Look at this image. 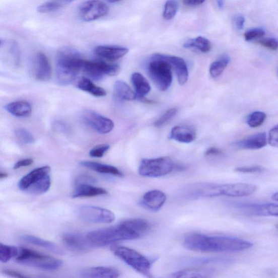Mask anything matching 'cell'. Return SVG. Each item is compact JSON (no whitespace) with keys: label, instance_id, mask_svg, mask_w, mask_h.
Here are the masks:
<instances>
[{"label":"cell","instance_id":"obj_1","mask_svg":"<svg viewBox=\"0 0 278 278\" xmlns=\"http://www.w3.org/2000/svg\"><path fill=\"white\" fill-rule=\"evenodd\" d=\"M184 246L190 251L207 253H232L245 251L253 243L238 238L225 236H208L201 234L187 235Z\"/></svg>","mask_w":278,"mask_h":278},{"label":"cell","instance_id":"obj_2","mask_svg":"<svg viewBox=\"0 0 278 278\" xmlns=\"http://www.w3.org/2000/svg\"><path fill=\"white\" fill-rule=\"evenodd\" d=\"M87 237L95 247H102L117 242L134 240L139 236L121 224L89 233Z\"/></svg>","mask_w":278,"mask_h":278},{"label":"cell","instance_id":"obj_3","mask_svg":"<svg viewBox=\"0 0 278 278\" xmlns=\"http://www.w3.org/2000/svg\"><path fill=\"white\" fill-rule=\"evenodd\" d=\"M85 60L74 54L59 52L56 64L57 79L59 84H71L82 72Z\"/></svg>","mask_w":278,"mask_h":278},{"label":"cell","instance_id":"obj_4","mask_svg":"<svg viewBox=\"0 0 278 278\" xmlns=\"http://www.w3.org/2000/svg\"><path fill=\"white\" fill-rule=\"evenodd\" d=\"M172 68L163 54L156 53L152 55L148 66V73L152 82L161 91H166L171 86Z\"/></svg>","mask_w":278,"mask_h":278},{"label":"cell","instance_id":"obj_5","mask_svg":"<svg viewBox=\"0 0 278 278\" xmlns=\"http://www.w3.org/2000/svg\"><path fill=\"white\" fill-rule=\"evenodd\" d=\"M16 261L22 265L46 270H54L60 268V260L25 247H20Z\"/></svg>","mask_w":278,"mask_h":278},{"label":"cell","instance_id":"obj_6","mask_svg":"<svg viewBox=\"0 0 278 278\" xmlns=\"http://www.w3.org/2000/svg\"><path fill=\"white\" fill-rule=\"evenodd\" d=\"M184 169V167L176 165L170 158L164 157L143 159L138 172L144 177L156 178L169 175L175 170H183Z\"/></svg>","mask_w":278,"mask_h":278},{"label":"cell","instance_id":"obj_7","mask_svg":"<svg viewBox=\"0 0 278 278\" xmlns=\"http://www.w3.org/2000/svg\"><path fill=\"white\" fill-rule=\"evenodd\" d=\"M111 251L136 272L145 276L151 277V262L134 249L117 245H112Z\"/></svg>","mask_w":278,"mask_h":278},{"label":"cell","instance_id":"obj_8","mask_svg":"<svg viewBox=\"0 0 278 278\" xmlns=\"http://www.w3.org/2000/svg\"><path fill=\"white\" fill-rule=\"evenodd\" d=\"M79 217L93 224H110L115 219L114 214L106 208L92 205H83L78 208Z\"/></svg>","mask_w":278,"mask_h":278},{"label":"cell","instance_id":"obj_9","mask_svg":"<svg viewBox=\"0 0 278 278\" xmlns=\"http://www.w3.org/2000/svg\"><path fill=\"white\" fill-rule=\"evenodd\" d=\"M120 67L117 64H111L104 61L85 60L82 72L95 81L102 80L105 76H115L119 73Z\"/></svg>","mask_w":278,"mask_h":278},{"label":"cell","instance_id":"obj_10","mask_svg":"<svg viewBox=\"0 0 278 278\" xmlns=\"http://www.w3.org/2000/svg\"><path fill=\"white\" fill-rule=\"evenodd\" d=\"M109 12V7L99 0H90L83 3L79 9L80 16L85 22H92L105 17Z\"/></svg>","mask_w":278,"mask_h":278},{"label":"cell","instance_id":"obj_11","mask_svg":"<svg viewBox=\"0 0 278 278\" xmlns=\"http://www.w3.org/2000/svg\"><path fill=\"white\" fill-rule=\"evenodd\" d=\"M84 121L90 127H91L101 134H107L114 127V123L106 117H104L93 110H86L82 115Z\"/></svg>","mask_w":278,"mask_h":278},{"label":"cell","instance_id":"obj_12","mask_svg":"<svg viewBox=\"0 0 278 278\" xmlns=\"http://www.w3.org/2000/svg\"><path fill=\"white\" fill-rule=\"evenodd\" d=\"M221 196L232 197H246L251 195L257 191V187L247 183H234L220 185Z\"/></svg>","mask_w":278,"mask_h":278},{"label":"cell","instance_id":"obj_13","mask_svg":"<svg viewBox=\"0 0 278 278\" xmlns=\"http://www.w3.org/2000/svg\"><path fill=\"white\" fill-rule=\"evenodd\" d=\"M62 241L72 251L85 252L95 247L86 236L80 234L68 233L62 236Z\"/></svg>","mask_w":278,"mask_h":278},{"label":"cell","instance_id":"obj_14","mask_svg":"<svg viewBox=\"0 0 278 278\" xmlns=\"http://www.w3.org/2000/svg\"><path fill=\"white\" fill-rule=\"evenodd\" d=\"M220 185L210 183L194 184L187 187V197L206 198L220 196Z\"/></svg>","mask_w":278,"mask_h":278},{"label":"cell","instance_id":"obj_15","mask_svg":"<svg viewBox=\"0 0 278 278\" xmlns=\"http://www.w3.org/2000/svg\"><path fill=\"white\" fill-rule=\"evenodd\" d=\"M240 210L248 214L260 217H275L278 215L277 204H243L238 206Z\"/></svg>","mask_w":278,"mask_h":278},{"label":"cell","instance_id":"obj_16","mask_svg":"<svg viewBox=\"0 0 278 278\" xmlns=\"http://www.w3.org/2000/svg\"><path fill=\"white\" fill-rule=\"evenodd\" d=\"M166 194L162 191L154 190L146 193L141 201L143 206L152 211H158L165 204Z\"/></svg>","mask_w":278,"mask_h":278},{"label":"cell","instance_id":"obj_17","mask_svg":"<svg viewBox=\"0 0 278 278\" xmlns=\"http://www.w3.org/2000/svg\"><path fill=\"white\" fill-rule=\"evenodd\" d=\"M163 57L175 71L179 84L181 86L184 85L189 79L188 68L184 59L179 57L166 54H163Z\"/></svg>","mask_w":278,"mask_h":278},{"label":"cell","instance_id":"obj_18","mask_svg":"<svg viewBox=\"0 0 278 278\" xmlns=\"http://www.w3.org/2000/svg\"><path fill=\"white\" fill-rule=\"evenodd\" d=\"M79 275L86 278H116L120 275L119 271L110 267H93L82 269Z\"/></svg>","mask_w":278,"mask_h":278},{"label":"cell","instance_id":"obj_19","mask_svg":"<svg viewBox=\"0 0 278 278\" xmlns=\"http://www.w3.org/2000/svg\"><path fill=\"white\" fill-rule=\"evenodd\" d=\"M170 138L179 143L190 144L195 140L196 133L192 127L180 125L172 129Z\"/></svg>","mask_w":278,"mask_h":278},{"label":"cell","instance_id":"obj_20","mask_svg":"<svg viewBox=\"0 0 278 278\" xmlns=\"http://www.w3.org/2000/svg\"><path fill=\"white\" fill-rule=\"evenodd\" d=\"M50 167L48 166L33 170L21 179L18 183L19 188L22 191H25L31 185L37 182L48 174H50Z\"/></svg>","mask_w":278,"mask_h":278},{"label":"cell","instance_id":"obj_21","mask_svg":"<svg viewBox=\"0 0 278 278\" xmlns=\"http://www.w3.org/2000/svg\"><path fill=\"white\" fill-rule=\"evenodd\" d=\"M128 52V48L115 46H99L95 49L96 55L109 60H115L121 58Z\"/></svg>","mask_w":278,"mask_h":278},{"label":"cell","instance_id":"obj_22","mask_svg":"<svg viewBox=\"0 0 278 278\" xmlns=\"http://www.w3.org/2000/svg\"><path fill=\"white\" fill-rule=\"evenodd\" d=\"M265 133H259L235 143V147L243 150H259L267 145Z\"/></svg>","mask_w":278,"mask_h":278},{"label":"cell","instance_id":"obj_23","mask_svg":"<svg viewBox=\"0 0 278 278\" xmlns=\"http://www.w3.org/2000/svg\"><path fill=\"white\" fill-rule=\"evenodd\" d=\"M107 194V191L90 185V184H78L73 193V198L95 197Z\"/></svg>","mask_w":278,"mask_h":278},{"label":"cell","instance_id":"obj_24","mask_svg":"<svg viewBox=\"0 0 278 278\" xmlns=\"http://www.w3.org/2000/svg\"><path fill=\"white\" fill-rule=\"evenodd\" d=\"M131 82L135 88L136 99H144L151 91L149 82L141 74L135 73L132 75Z\"/></svg>","mask_w":278,"mask_h":278},{"label":"cell","instance_id":"obj_25","mask_svg":"<svg viewBox=\"0 0 278 278\" xmlns=\"http://www.w3.org/2000/svg\"><path fill=\"white\" fill-rule=\"evenodd\" d=\"M37 71L36 77L38 80L47 81L50 80L52 75V69L49 61L46 55L40 52L37 54Z\"/></svg>","mask_w":278,"mask_h":278},{"label":"cell","instance_id":"obj_26","mask_svg":"<svg viewBox=\"0 0 278 278\" xmlns=\"http://www.w3.org/2000/svg\"><path fill=\"white\" fill-rule=\"evenodd\" d=\"M21 238L27 243L44 248L55 254L58 255H63L64 254V251L57 245L54 244V243L40 239L36 237V236L25 235L22 236Z\"/></svg>","mask_w":278,"mask_h":278},{"label":"cell","instance_id":"obj_27","mask_svg":"<svg viewBox=\"0 0 278 278\" xmlns=\"http://www.w3.org/2000/svg\"><path fill=\"white\" fill-rule=\"evenodd\" d=\"M5 109L14 116L20 117H28L32 113V107L29 102L17 101L8 104Z\"/></svg>","mask_w":278,"mask_h":278},{"label":"cell","instance_id":"obj_28","mask_svg":"<svg viewBox=\"0 0 278 278\" xmlns=\"http://www.w3.org/2000/svg\"><path fill=\"white\" fill-rule=\"evenodd\" d=\"M139 236L147 233L151 229V224L147 220L133 219L122 222L120 224Z\"/></svg>","mask_w":278,"mask_h":278},{"label":"cell","instance_id":"obj_29","mask_svg":"<svg viewBox=\"0 0 278 278\" xmlns=\"http://www.w3.org/2000/svg\"><path fill=\"white\" fill-rule=\"evenodd\" d=\"M80 164L86 168L97 172L108 174V175L117 177L123 176V173L119 169L112 165L89 161L82 162Z\"/></svg>","mask_w":278,"mask_h":278},{"label":"cell","instance_id":"obj_30","mask_svg":"<svg viewBox=\"0 0 278 278\" xmlns=\"http://www.w3.org/2000/svg\"><path fill=\"white\" fill-rule=\"evenodd\" d=\"M183 46L187 49L196 50L202 53L210 52L212 48L211 41L201 36L187 40Z\"/></svg>","mask_w":278,"mask_h":278},{"label":"cell","instance_id":"obj_31","mask_svg":"<svg viewBox=\"0 0 278 278\" xmlns=\"http://www.w3.org/2000/svg\"><path fill=\"white\" fill-rule=\"evenodd\" d=\"M78 87L90 94L96 97H103L107 94L105 90L98 86H96L93 82L86 77H82L78 83Z\"/></svg>","mask_w":278,"mask_h":278},{"label":"cell","instance_id":"obj_32","mask_svg":"<svg viewBox=\"0 0 278 278\" xmlns=\"http://www.w3.org/2000/svg\"><path fill=\"white\" fill-rule=\"evenodd\" d=\"M51 184V179L50 174L40 179L36 183L31 185L27 189L25 192L34 195H39L43 194L49 190Z\"/></svg>","mask_w":278,"mask_h":278},{"label":"cell","instance_id":"obj_33","mask_svg":"<svg viewBox=\"0 0 278 278\" xmlns=\"http://www.w3.org/2000/svg\"><path fill=\"white\" fill-rule=\"evenodd\" d=\"M230 57L224 54L222 55L217 60L212 62L210 68V73L213 78L216 79L223 73L228 65L230 62Z\"/></svg>","mask_w":278,"mask_h":278},{"label":"cell","instance_id":"obj_34","mask_svg":"<svg viewBox=\"0 0 278 278\" xmlns=\"http://www.w3.org/2000/svg\"><path fill=\"white\" fill-rule=\"evenodd\" d=\"M114 90L116 95L121 99L132 101L136 99L135 93L126 83L122 81H118L115 82Z\"/></svg>","mask_w":278,"mask_h":278},{"label":"cell","instance_id":"obj_35","mask_svg":"<svg viewBox=\"0 0 278 278\" xmlns=\"http://www.w3.org/2000/svg\"><path fill=\"white\" fill-rule=\"evenodd\" d=\"M211 270L203 269H190L178 271L172 274L175 277H205L212 274Z\"/></svg>","mask_w":278,"mask_h":278},{"label":"cell","instance_id":"obj_36","mask_svg":"<svg viewBox=\"0 0 278 278\" xmlns=\"http://www.w3.org/2000/svg\"><path fill=\"white\" fill-rule=\"evenodd\" d=\"M19 249L16 246H9L0 243V261L7 262L18 255Z\"/></svg>","mask_w":278,"mask_h":278},{"label":"cell","instance_id":"obj_37","mask_svg":"<svg viewBox=\"0 0 278 278\" xmlns=\"http://www.w3.org/2000/svg\"><path fill=\"white\" fill-rule=\"evenodd\" d=\"M178 7L177 0H168L165 4L163 18L167 20L175 18L178 11Z\"/></svg>","mask_w":278,"mask_h":278},{"label":"cell","instance_id":"obj_38","mask_svg":"<svg viewBox=\"0 0 278 278\" xmlns=\"http://www.w3.org/2000/svg\"><path fill=\"white\" fill-rule=\"evenodd\" d=\"M266 115L260 111L250 114L247 118V123L252 128L260 127L265 121Z\"/></svg>","mask_w":278,"mask_h":278},{"label":"cell","instance_id":"obj_39","mask_svg":"<svg viewBox=\"0 0 278 278\" xmlns=\"http://www.w3.org/2000/svg\"><path fill=\"white\" fill-rule=\"evenodd\" d=\"M178 112L176 108H173L167 110L166 112L154 123L155 126L161 128L168 124Z\"/></svg>","mask_w":278,"mask_h":278},{"label":"cell","instance_id":"obj_40","mask_svg":"<svg viewBox=\"0 0 278 278\" xmlns=\"http://www.w3.org/2000/svg\"><path fill=\"white\" fill-rule=\"evenodd\" d=\"M15 134L19 140L27 144H33L35 139L30 131L24 128H18L15 130Z\"/></svg>","mask_w":278,"mask_h":278},{"label":"cell","instance_id":"obj_41","mask_svg":"<svg viewBox=\"0 0 278 278\" xmlns=\"http://www.w3.org/2000/svg\"><path fill=\"white\" fill-rule=\"evenodd\" d=\"M61 7V5L55 0H51L39 6L37 11L41 13H48L57 11Z\"/></svg>","mask_w":278,"mask_h":278},{"label":"cell","instance_id":"obj_42","mask_svg":"<svg viewBox=\"0 0 278 278\" xmlns=\"http://www.w3.org/2000/svg\"><path fill=\"white\" fill-rule=\"evenodd\" d=\"M265 34V32L260 28H256L246 31L244 34L246 41H251L261 38Z\"/></svg>","mask_w":278,"mask_h":278},{"label":"cell","instance_id":"obj_43","mask_svg":"<svg viewBox=\"0 0 278 278\" xmlns=\"http://www.w3.org/2000/svg\"><path fill=\"white\" fill-rule=\"evenodd\" d=\"M110 146L107 144H102L96 146L89 152V155L94 158H102L109 150Z\"/></svg>","mask_w":278,"mask_h":278},{"label":"cell","instance_id":"obj_44","mask_svg":"<svg viewBox=\"0 0 278 278\" xmlns=\"http://www.w3.org/2000/svg\"><path fill=\"white\" fill-rule=\"evenodd\" d=\"M258 43L267 49L276 51L277 49V41L274 38H266L259 40Z\"/></svg>","mask_w":278,"mask_h":278},{"label":"cell","instance_id":"obj_45","mask_svg":"<svg viewBox=\"0 0 278 278\" xmlns=\"http://www.w3.org/2000/svg\"><path fill=\"white\" fill-rule=\"evenodd\" d=\"M265 169L260 166H254L249 167H240L236 168L235 171L243 173H262Z\"/></svg>","mask_w":278,"mask_h":278},{"label":"cell","instance_id":"obj_46","mask_svg":"<svg viewBox=\"0 0 278 278\" xmlns=\"http://www.w3.org/2000/svg\"><path fill=\"white\" fill-rule=\"evenodd\" d=\"M268 142L272 147L277 148L278 146V127H275L270 129L269 133Z\"/></svg>","mask_w":278,"mask_h":278},{"label":"cell","instance_id":"obj_47","mask_svg":"<svg viewBox=\"0 0 278 278\" xmlns=\"http://www.w3.org/2000/svg\"><path fill=\"white\" fill-rule=\"evenodd\" d=\"M234 23L236 29L238 30H242L245 24V18L241 15L236 16L234 18Z\"/></svg>","mask_w":278,"mask_h":278},{"label":"cell","instance_id":"obj_48","mask_svg":"<svg viewBox=\"0 0 278 278\" xmlns=\"http://www.w3.org/2000/svg\"><path fill=\"white\" fill-rule=\"evenodd\" d=\"M224 152L222 150L217 148H208L205 153V156L212 157V156H219L223 155Z\"/></svg>","mask_w":278,"mask_h":278},{"label":"cell","instance_id":"obj_49","mask_svg":"<svg viewBox=\"0 0 278 278\" xmlns=\"http://www.w3.org/2000/svg\"><path fill=\"white\" fill-rule=\"evenodd\" d=\"M12 53L14 57L15 58V61L16 64L18 65L20 62V50L18 46V44L16 41L12 44L11 48Z\"/></svg>","mask_w":278,"mask_h":278},{"label":"cell","instance_id":"obj_50","mask_svg":"<svg viewBox=\"0 0 278 278\" xmlns=\"http://www.w3.org/2000/svg\"><path fill=\"white\" fill-rule=\"evenodd\" d=\"M3 272L5 274L12 277L18 278H25L28 277L27 275H25L22 273L18 272V271L12 269H5L3 271Z\"/></svg>","mask_w":278,"mask_h":278},{"label":"cell","instance_id":"obj_51","mask_svg":"<svg viewBox=\"0 0 278 278\" xmlns=\"http://www.w3.org/2000/svg\"><path fill=\"white\" fill-rule=\"evenodd\" d=\"M33 163V161L32 159H26L22 160V161L18 162L15 164V166H14L13 169L15 170H17L21 168H23V167L30 166Z\"/></svg>","mask_w":278,"mask_h":278},{"label":"cell","instance_id":"obj_52","mask_svg":"<svg viewBox=\"0 0 278 278\" xmlns=\"http://www.w3.org/2000/svg\"><path fill=\"white\" fill-rule=\"evenodd\" d=\"M95 182V179L91 176L82 175L81 176L76 180V183L78 184H91Z\"/></svg>","mask_w":278,"mask_h":278},{"label":"cell","instance_id":"obj_53","mask_svg":"<svg viewBox=\"0 0 278 278\" xmlns=\"http://www.w3.org/2000/svg\"><path fill=\"white\" fill-rule=\"evenodd\" d=\"M205 0H183V4L187 6H196L201 5Z\"/></svg>","mask_w":278,"mask_h":278},{"label":"cell","instance_id":"obj_54","mask_svg":"<svg viewBox=\"0 0 278 278\" xmlns=\"http://www.w3.org/2000/svg\"><path fill=\"white\" fill-rule=\"evenodd\" d=\"M55 1H57L62 7L65 5L68 4L69 3H71L75 1V0H55Z\"/></svg>","mask_w":278,"mask_h":278},{"label":"cell","instance_id":"obj_55","mask_svg":"<svg viewBox=\"0 0 278 278\" xmlns=\"http://www.w3.org/2000/svg\"><path fill=\"white\" fill-rule=\"evenodd\" d=\"M217 2L219 9L222 10L224 8V6H225L224 0H217Z\"/></svg>","mask_w":278,"mask_h":278},{"label":"cell","instance_id":"obj_56","mask_svg":"<svg viewBox=\"0 0 278 278\" xmlns=\"http://www.w3.org/2000/svg\"><path fill=\"white\" fill-rule=\"evenodd\" d=\"M272 199L273 200H275L276 201H277V199H278V194H277V192H275V193H274L273 194V195L272 196Z\"/></svg>","mask_w":278,"mask_h":278},{"label":"cell","instance_id":"obj_57","mask_svg":"<svg viewBox=\"0 0 278 278\" xmlns=\"http://www.w3.org/2000/svg\"><path fill=\"white\" fill-rule=\"evenodd\" d=\"M9 176L8 174L0 172V178H5Z\"/></svg>","mask_w":278,"mask_h":278},{"label":"cell","instance_id":"obj_58","mask_svg":"<svg viewBox=\"0 0 278 278\" xmlns=\"http://www.w3.org/2000/svg\"><path fill=\"white\" fill-rule=\"evenodd\" d=\"M107 2L110 3H115L122 1V0H107Z\"/></svg>","mask_w":278,"mask_h":278}]
</instances>
